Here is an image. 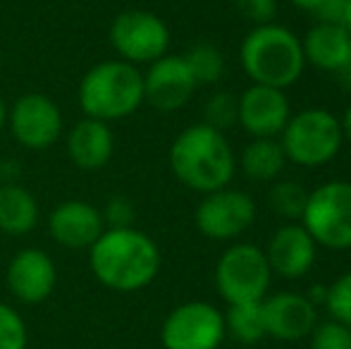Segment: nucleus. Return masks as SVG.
Masks as SVG:
<instances>
[{"label": "nucleus", "instance_id": "f257e3e1", "mask_svg": "<svg viewBox=\"0 0 351 349\" xmlns=\"http://www.w3.org/2000/svg\"><path fill=\"white\" fill-rule=\"evenodd\" d=\"M160 249L146 232L132 228H106L88 247L91 275L106 289L134 294L146 289L160 273Z\"/></svg>", "mask_w": 351, "mask_h": 349}, {"label": "nucleus", "instance_id": "f03ea898", "mask_svg": "<svg viewBox=\"0 0 351 349\" xmlns=\"http://www.w3.org/2000/svg\"><path fill=\"white\" fill-rule=\"evenodd\" d=\"M170 170L177 182L196 194H210L230 186L237 170V158L225 132L199 122L175 136L170 146Z\"/></svg>", "mask_w": 351, "mask_h": 349}, {"label": "nucleus", "instance_id": "7ed1b4c3", "mask_svg": "<svg viewBox=\"0 0 351 349\" xmlns=\"http://www.w3.org/2000/svg\"><path fill=\"white\" fill-rule=\"evenodd\" d=\"M239 60L251 84L289 88L306 70L301 38L282 24H261L244 36Z\"/></svg>", "mask_w": 351, "mask_h": 349}, {"label": "nucleus", "instance_id": "20e7f679", "mask_svg": "<svg viewBox=\"0 0 351 349\" xmlns=\"http://www.w3.org/2000/svg\"><path fill=\"white\" fill-rule=\"evenodd\" d=\"M77 101L84 117L120 122L143 106V72L125 60H103L79 80Z\"/></svg>", "mask_w": 351, "mask_h": 349}, {"label": "nucleus", "instance_id": "39448f33", "mask_svg": "<svg viewBox=\"0 0 351 349\" xmlns=\"http://www.w3.org/2000/svg\"><path fill=\"white\" fill-rule=\"evenodd\" d=\"M287 163L299 168H323L342 151L344 134L339 117L328 108H306L291 112L280 134Z\"/></svg>", "mask_w": 351, "mask_h": 349}, {"label": "nucleus", "instance_id": "423d86ee", "mask_svg": "<svg viewBox=\"0 0 351 349\" xmlns=\"http://www.w3.org/2000/svg\"><path fill=\"white\" fill-rule=\"evenodd\" d=\"M301 225L313 242L332 252L351 249V182L330 180L308 191Z\"/></svg>", "mask_w": 351, "mask_h": 349}, {"label": "nucleus", "instance_id": "0eeeda50", "mask_svg": "<svg viewBox=\"0 0 351 349\" xmlns=\"http://www.w3.org/2000/svg\"><path fill=\"white\" fill-rule=\"evenodd\" d=\"M270 280L273 270L265 252L251 242H234L220 254L215 263V289L227 306L263 302L268 297Z\"/></svg>", "mask_w": 351, "mask_h": 349}, {"label": "nucleus", "instance_id": "6e6552de", "mask_svg": "<svg viewBox=\"0 0 351 349\" xmlns=\"http://www.w3.org/2000/svg\"><path fill=\"white\" fill-rule=\"evenodd\" d=\"M108 41L117 58L130 65H151L170 48V27L148 10H125L112 19Z\"/></svg>", "mask_w": 351, "mask_h": 349}, {"label": "nucleus", "instance_id": "1a4fd4ad", "mask_svg": "<svg viewBox=\"0 0 351 349\" xmlns=\"http://www.w3.org/2000/svg\"><path fill=\"white\" fill-rule=\"evenodd\" d=\"M227 337L225 316L208 302H184L160 326L162 349H220Z\"/></svg>", "mask_w": 351, "mask_h": 349}, {"label": "nucleus", "instance_id": "9d476101", "mask_svg": "<svg viewBox=\"0 0 351 349\" xmlns=\"http://www.w3.org/2000/svg\"><path fill=\"white\" fill-rule=\"evenodd\" d=\"M12 139L27 151H46L62 136V110L51 96L29 91L8 108V125Z\"/></svg>", "mask_w": 351, "mask_h": 349}, {"label": "nucleus", "instance_id": "9b49d317", "mask_svg": "<svg viewBox=\"0 0 351 349\" xmlns=\"http://www.w3.org/2000/svg\"><path fill=\"white\" fill-rule=\"evenodd\" d=\"M256 220V201L246 191L222 186L204 194L194 210V225L206 239L232 242L241 237Z\"/></svg>", "mask_w": 351, "mask_h": 349}, {"label": "nucleus", "instance_id": "f8f14e48", "mask_svg": "<svg viewBox=\"0 0 351 349\" xmlns=\"http://www.w3.org/2000/svg\"><path fill=\"white\" fill-rule=\"evenodd\" d=\"M199 88L184 56L165 53L143 72V103L160 112L184 108Z\"/></svg>", "mask_w": 351, "mask_h": 349}, {"label": "nucleus", "instance_id": "ddd939ff", "mask_svg": "<svg viewBox=\"0 0 351 349\" xmlns=\"http://www.w3.org/2000/svg\"><path fill=\"white\" fill-rule=\"evenodd\" d=\"M289 117V98L282 88L251 84L237 96V122L254 139H278Z\"/></svg>", "mask_w": 351, "mask_h": 349}, {"label": "nucleus", "instance_id": "4468645a", "mask_svg": "<svg viewBox=\"0 0 351 349\" xmlns=\"http://www.w3.org/2000/svg\"><path fill=\"white\" fill-rule=\"evenodd\" d=\"M5 285L19 304L36 306L43 304L58 287L56 261L36 247L17 252L5 270Z\"/></svg>", "mask_w": 351, "mask_h": 349}, {"label": "nucleus", "instance_id": "2eb2a0df", "mask_svg": "<svg viewBox=\"0 0 351 349\" xmlns=\"http://www.w3.org/2000/svg\"><path fill=\"white\" fill-rule=\"evenodd\" d=\"M106 230V220L98 206L82 199H70L58 204L48 213V234L62 249L82 252L91 247Z\"/></svg>", "mask_w": 351, "mask_h": 349}, {"label": "nucleus", "instance_id": "dca6fc26", "mask_svg": "<svg viewBox=\"0 0 351 349\" xmlns=\"http://www.w3.org/2000/svg\"><path fill=\"white\" fill-rule=\"evenodd\" d=\"M265 337L282 342H296L311 335L318 323V306L306 294L278 292L263 302Z\"/></svg>", "mask_w": 351, "mask_h": 349}, {"label": "nucleus", "instance_id": "f3484780", "mask_svg": "<svg viewBox=\"0 0 351 349\" xmlns=\"http://www.w3.org/2000/svg\"><path fill=\"white\" fill-rule=\"evenodd\" d=\"M263 252L273 275H280L285 280H299L313 268L318 244L301 223H285L273 232Z\"/></svg>", "mask_w": 351, "mask_h": 349}, {"label": "nucleus", "instance_id": "a211bd4d", "mask_svg": "<svg viewBox=\"0 0 351 349\" xmlns=\"http://www.w3.org/2000/svg\"><path fill=\"white\" fill-rule=\"evenodd\" d=\"M65 149L74 168L86 170V173L106 168L112 160V156H115L112 127L108 122L93 120V117H82L67 132Z\"/></svg>", "mask_w": 351, "mask_h": 349}, {"label": "nucleus", "instance_id": "6ab92c4d", "mask_svg": "<svg viewBox=\"0 0 351 349\" xmlns=\"http://www.w3.org/2000/svg\"><path fill=\"white\" fill-rule=\"evenodd\" d=\"M351 48V32L344 24L315 22L301 38L306 65L323 72H337L347 60Z\"/></svg>", "mask_w": 351, "mask_h": 349}, {"label": "nucleus", "instance_id": "aec40b11", "mask_svg": "<svg viewBox=\"0 0 351 349\" xmlns=\"http://www.w3.org/2000/svg\"><path fill=\"white\" fill-rule=\"evenodd\" d=\"M38 218V201L27 186L14 182L0 184V232L8 237H24L36 230Z\"/></svg>", "mask_w": 351, "mask_h": 349}, {"label": "nucleus", "instance_id": "412c9836", "mask_svg": "<svg viewBox=\"0 0 351 349\" xmlns=\"http://www.w3.org/2000/svg\"><path fill=\"white\" fill-rule=\"evenodd\" d=\"M287 165L280 139H251L241 151V170L254 182H275Z\"/></svg>", "mask_w": 351, "mask_h": 349}, {"label": "nucleus", "instance_id": "4be33fe9", "mask_svg": "<svg viewBox=\"0 0 351 349\" xmlns=\"http://www.w3.org/2000/svg\"><path fill=\"white\" fill-rule=\"evenodd\" d=\"M222 316H225L227 335L241 345H256L265 337L263 304L261 302L230 304Z\"/></svg>", "mask_w": 351, "mask_h": 349}, {"label": "nucleus", "instance_id": "5701e85b", "mask_svg": "<svg viewBox=\"0 0 351 349\" xmlns=\"http://www.w3.org/2000/svg\"><path fill=\"white\" fill-rule=\"evenodd\" d=\"M184 60L189 65L191 75H194L196 84H217L222 80V72H225V58H222L220 48L213 46L208 41L194 43L189 51L184 53Z\"/></svg>", "mask_w": 351, "mask_h": 349}, {"label": "nucleus", "instance_id": "b1692460", "mask_svg": "<svg viewBox=\"0 0 351 349\" xmlns=\"http://www.w3.org/2000/svg\"><path fill=\"white\" fill-rule=\"evenodd\" d=\"M306 199H308V189L299 182H291V180H280L273 184L268 194L270 201V208L285 218L287 223H299L301 213L306 208Z\"/></svg>", "mask_w": 351, "mask_h": 349}, {"label": "nucleus", "instance_id": "393cba45", "mask_svg": "<svg viewBox=\"0 0 351 349\" xmlns=\"http://www.w3.org/2000/svg\"><path fill=\"white\" fill-rule=\"evenodd\" d=\"M29 333L22 313L0 302V349H27Z\"/></svg>", "mask_w": 351, "mask_h": 349}, {"label": "nucleus", "instance_id": "a878e982", "mask_svg": "<svg viewBox=\"0 0 351 349\" xmlns=\"http://www.w3.org/2000/svg\"><path fill=\"white\" fill-rule=\"evenodd\" d=\"M325 309H328L332 321L351 328V270H347L344 275H339L332 285H328Z\"/></svg>", "mask_w": 351, "mask_h": 349}, {"label": "nucleus", "instance_id": "bb28decb", "mask_svg": "<svg viewBox=\"0 0 351 349\" xmlns=\"http://www.w3.org/2000/svg\"><path fill=\"white\" fill-rule=\"evenodd\" d=\"M311 349H351V328L342 323L332 321H320L308 335Z\"/></svg>", "mask_w": 351, "mask_h": 349}, {"label": "nucleus", "instance_id": "cd10ccee", "mask_svg": "<svg viewBox=\"0 0 351 349\" xmlns=\"http://www.w3.org/2000/svg\"><path fill=\"white\" fill-rule=\"evenodd\" d=\"M204 115L206 125L215 127L220 132L230 130L232 125H237V96H232L227 91L213 93L204 108Z\"/></svg>", "mask_w": 351, "mask_h": 349}, {"label": "nucleus", "instance_id": "c85d7f7f", "mask_svg": "<svg viewBox=\"0 0 351 349\" xmlns=\"http://www.w3.org/2000/svg\"><path fill=\"white\" fill-rule=\"evenodd\" d=\"M234 10L254 27L275 22L278 0H234Z\"/></svg>", "mask_w": 351, "mask_h": 349}, {"label": "nucleus", "instance_id": "c756f323", "mask_svg": "<svg viewBox=\"0 0 351 349\" xmlns=\"http://www.w3.org/2000/svg\"><path fill=\"white\" fill-rule=\"evenodd\" d=\"M106 228H132L134 225V206L127 196H112L106 204V208H101Z\"/></svg>", "mask_w": 351, "mask_h": 349}, {"label": "nucleus", "instance_id": "7c9ffc66", "mask_svg": "<svg viewBox=\"0 0 351 349\" xmlns=\"http://www.w3.org/2000/svg\"><path fill=\"white\" fill-rule=\"evenodd\" d=\"M344 5H347V0H325V3L315 10V17H318V22L342 24Z\"/></svg>", "mask_w": 351, "mask_h": 349}, {"label": "nucleus", "instance_id": "2f4dec72", "mask_svg": "<svg viewBox=\"0 0 351 349\" xmlns=\"http://www.w3.org/2000/svg\"><path fill=\"white\" fill-rule=\"evenodd\" d=\"M335 75L339 77V84L344 86V91L351 93V48H349V56H347V60L342 62V67H339Z\"/></svg>", "mask_w": 351, "mask_h": 349}, {"label": "nucleus", "instance_id": "473e14b6", "mask_svg": "<svg viewBox=\"0 0 351 349\" xmlns=\"http://www.w3.org/2000/svg\"><path fill=\"white\" fill-rule=\"evenodd\" d=\"M306 297H308L311 302L315 304V306H318V304H323V306H325V297H328V285H313V287H311V292L306 294Z\"/></svg>", "mask_w": 351, "mask_h": 349}, {"label": "nucleus", "instance_id": "72a5a7b5", "mask_svg": "<svg viewBox=\"0 0 351 349\" xmlns=\"http://www.w3.org/2000/svg\"><path fill=\"white\" fill-rule=\"evenodd\" d=\"M289 3L294 5L296 10H304V12L315 14V10H318L320 5L325 3V0H289Z\"/></svg>", "mask_w": 351, "mask_h": 349}, {"label": "nucleus", "instance_id": "f704fd0d", "mask_svg": "<svg viewBox=\"0 0 351 349\" xmlns=\"http://www.w3.org/2000/svg\"><path fill=\"white\" fill-rule=\"evenodd\" d=\"M339 125H342L344 141H349V144H351V103L347 106V110H344V115L339 117Z\"/></svg>", "mask_w": 351, "mask_h": 349}, {"label": "nucleus", "instance_id": "c9c22d12", "mask_svg": "<svg viewBox=\"0 0 351 349\" xmlns=\"http://www.w3.org/2000/svg\"><path fill=\"white\" fill-rule=\"evenodd\" d=\"M342 24L351 32V0H347V5H344V14H342Z\"/></svg>", "mask_w": 351, "mask_h": 349}, {"label": "nucleus", "instance_id": "e433bc0d", "mask_svg": "<svg viewBox=\"0 0 351 349\" xmlns=\"http://www.w3.org/2000/svg\"><path fill=\"white\" fill-rule=\"evenodd\" d=\"M5 125H8V106H5V101L0 98V132H3Z\"/></svg>", "mask_w": 351, "mask_h": 349}, {"label": "nucleus", "instance_id": "4c0bfd02", "mask_svg": "<svg viewBox=\"0 0 351 349\" xmlns=\"http://www.w3.org/2000/svg\"><path fill=\"white\" fill-rule=\"evenodd\" d=\"M0 184H3V163H0Z\"/></svg>", "mask_w": 351, "mask_h": 349}]
</instances>
